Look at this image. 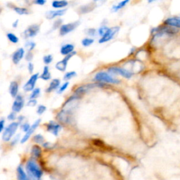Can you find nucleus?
Listing matches in <instances>:
<instances>
[{
	"label": "nucleus",
	"mask_w": 180,
	"mask_h": 180,
	"mask_svg": "<svg viewBox=\"0 0 180 180\" xmlns=\"http://www.w3.org/2000/svg\"><path fill=\"white\" fill-rule=\"evenodd\" d=\"M94 80L97 82H105V83L108 84H118L120 83V80H119L118 79H116L113 78L107 73L106 72H99L95 75Z\"/></svg>",
	"instance_id": "f257e3e1"
},
{
	"label": "nucleus",
	"mask_w": 180,
	"mask_h": 180,
	"mask_svg": "<svg viewBox=\"0 0 180 180\" xmlns=\"http://www.w3.org/2000/svg\"><path fill=\"white\" fill-rule=\"evenodd\" d=\"M26 170H27L28 175L33 179H40L43 175L41 169L35 162L32 161H29L26 164Z\"/></svg>",
	"instance_id": "f03ea898"
},
{
	"label": "nucleus",
	"mask_w": 180,
	"mask_h": 180,
	"mask_svg": "<svg viewBox=\"0 0 180 180\" xmlns=\"http://www.w3.org/2000/svg\"><path fill=\"white\" fill-rule=\"evenodd\" d=\"M178 30L177 28L172 27L170 25H161L158 28H153L151 31V33L154 35L162 36L163 35H173V34L177 33Z\"/></svg>",
	"instance_id": "7ed1b4c3"
},
{
	"label": "nucleus",
	"mask_w": 180,
	"mask_h": 180,
	"mask_svg": "<svg viewBox=\"0 0 180 180\" xmlns=\"http://www.w3.org/2000/svg\"><path fill=\"white\" fill-rule=\"evenodd\" d=\"M19 123L17 122H13L11 123V124L6 128L4 132L3 133V140L4 141H9L10 139H11V137L13 136V134H15L18 128H19Z\"/></svg>",
	"instance_id": "20e7f679"
},
{
	"label": "nucleus",
	"mask_w": 180,
	"mask_h": 180,
	"mask_svg": "<svg viewBox=\"0 0 180 180\" xmlns=\"http://www.w3.org/2000/svg\"><path fill=\"white\" fill-rule=\"evenodd\" d=\"M119 30H120V27H118V26L108 28V29L106 30V32L104 34V35L102 36V38L99 40V42L100 44H103L105 43V42L110 41V40L114 38L115 35L118 33Z\"/></svg>",
	"instance_id": "39448f33"
},
{
	"label": "nucleus",
	"mask_w": 180,
	"mask_h": 180,
	"mask_svg": "<svg viewBox=\"0 0 180 180\" xmlns=\"http://www.w3.org/2000/svg\"><path fill=\"white\" fill-rule=\"evenodd\" d=\"M57 120L63 124H70L72 122V113L70 110H62L57 114Z\"/></svg>",
	"instance_id": "423d86ee"
},
{
	"label": "nucleus",
	"mask_w": 180,
	"mask_h": 180,
	"mask_svg": "<svg viewBox=\"0 0 180 180\" xmlns=\"http://www.w3.org/2000/svg\"><path fill=\"white\" fill-rule=\"evenodd\" d=\"M108 71L112 74L120 75L127 79H130L133 75L132 72L129 70L119 67H111L108 69Z\"/></svg>",
	"instance_id": "0eeeda50"
},
{
	"label": "nucleus",
	"mask_w": 180,
	"mask_h": 180,
	"mask_svg": "<svg viewBox=\"0 0 180 180\" xmlns=\"http://www.w3.org/2000/svg\"><path fill=\"white\" fill-rule=\"evenodd\" d=\"M80 25V22L76 21L73 23H70L68 24H64L60 27V35L61 36L66 35L67 34L70 33L72 31L78 28V26Z\"/></svg>",
	"instance_id": "6e6552de"
},
{
	"label": "nucleus",
	"mask_w": 180,
	"mask_h": 180,
	"mask_svg": "<svg viewBox=\"0 0 180 180\" xmlns=\"http://www.w3.org/2000/svg\"><path fill=\"white\" fill-rule=\"evenodd\" d=\"M77 53L75 52H72V53H70L69 54H68V55H66L65 56V58L63 59L60 60V61H58L57 63L56 64V68L57 70H59V71L61 72H64L65 70H66V67H67V65L69 61V60L71 58L72 56L75 55Z\"/></svg>",
	"instance_id": "1a4fd4ad"
},
{
	"label": "nucleus",
	"mask_w": 180,
	"mask_h": 180,
	"mask_svg": "<svg viewBox=\"0 0 180 180\" xmlns=\"http://www.w3.org/2000/svg\"><path fill=\"white\" fill-rule=\"evenodd\" d=\"M40 27L39 25L35 24V25H31L29 26L27 29L23 32V35L25 38L34 37L37 35L38 32H40Z\"/></svg>",
	"instance_id": "9d476101"
},
{
	"label": "nucleus",
	"mask_w": 180,
	"mask_h": 180,
	"mask_svg": "<svg viewBox=\"0 0 180 180\" xmlns=\"http://www.w3.org/2000/svg\"><path fill=\"white\" fill-rule=\"evenodd\" d=\"M38 77H39V75L37 73L32 75L30 77L29 80H28L25 83V85L23 86V90H25V92H30V91H32L34 90L36 82H37V81Z\"/></svg>",
	"instance_id": "9b49d317"
},
{
	"label": "nucleus",
	"mask_w": 180,
	"mask_h": 180,
	"mask_svg": "<svg viewBox=\"0 0 180 180\" xmlns=\"http://www.w3.org/2000/svg\"><path fill=\"white\" fill-rule=\"evenodd\" d=\"M24 106V99L21 95H17L16 96L15 101H14L13 106H12V110L15 113L20 112L23 108Z\"/></svg>",
	"instance_id": "f8f14e48"
},
{
	"label": "nucleus",
	"mask_w": 180,
	"mask_h": 180,
	"mask_svg": "<svg viewBox=\"0 0 180 180\" xmlns=\"http://www.w3.org/2000/svg\"><path fill=\"white\" fill-rule=\"evenodd\" d=\"M40 122H41V120H40V119H39V120H36L35 122L33 123V125H32V126H30V129H28L27 132H25V134L24 135V137H23V139H22V140L21 141V142L22 143L26 142V141H27L28 140V139L30 138V136H31V134L34 132H35V130L36 129V128H37V127L38 126H39Z\"/></svg>",
	"instance_id": "ddd939ff"
},
{
	"label": "nucleus",
	"mask_w": 180,
	"mask_h": 180,
	"mask_svg": "<svg viewBox=\"0 0 180 180\" xmlns=\"http://www.w3.org/2000/svg\"><path fill=\"white\" fill-rule=\"evenodd\" d=\"M46 129H47V131H49V132L52 133L55 136H57L58 132L61 129V126L58 123L54 122V121H51L46 125Z\"/></svg>",
	"instance_id": "4468645a"
},
{
	"label": "nucleus",
	"mask_w": 180,
	"mask_h": 180,
	"mask_svg": "<svg viewBox=\"0 0 180 180\" xmlns=\"http://www.w3.org/2000/svg\"><path fill=\"white\" fill-rule=\"evenodd\" d=\"M94 86H95L94 84H86V85L79 87H78L75 90L74 95H75V96L79 97V98H80L82 95L85 94L88 90H90V89L93 88Z\"/></svg>",
	"instance_id": "2eb2a0df"
},
{
	"label": "nucleus",
	"mask_w": 180,
	"mask_h": 180,
	"mask_svg": "<svg viewBox=\"0 0 180 180\" xmlns=\"http://www.w3.org/2000/svg\"><path fill=\"white\" fill-rule=\"evenodd\" d=\"M25 54V51L23 48H19L14 52L13 56H12V60H13L14 64H18L21 61Z\"/></svg>",
	"instance_id": "dca6fc26"
},
{
	"label": "nucleus",
	"mask_w": 180,
	"mask_h": 180,
	"mask_svg": "<svg viewBox=\"0 0 180 180\" xmlns=\"http://www.w3.org/2000/svg\"><path fill=\"white\" fill-rule=\"evenodd\" d=\"M67 9H59V10H54V11H49L46 13V17L48 19H53L56 17L58 16H62L66 13Z\"/></svg>",
	"instance_id": "f3484780"
},
{
	"label": "nucleus",
	"mask_w": 180,
	"mask_h": 180,
	"mask_svg": "<svg viewBox=\"0 0 180 180\" xmlns=\"http://www.w3.org/2000/svg\"><path fill=\"white\" fill-rule=\"evenodd\" d=\"M164 24L177 28H180V19L179 18H168L164 21Z\"/></svg>",
	"instance_id": "a211bd4d"
},
{
	"label": "nucleus",
	"mask_w": 180,
	"mask_h": 180,
	"mask_svg": "<svg viewBox=\"0 0 180 180\" xmlns=\"http://www.w3.org/2000/svg\"><path fill=\"white\" fill-rule=\"evenodd\" d=\"M74 49H75V46L73 44H66L60 48V52L62 55L66 56L68 55V54L72 53V52L74 51Z\"/></svg>",
	"instance_id": "6ab92c4d"
},
{
	"label": "nucleus",
	"mask_w": 180,
	"mask_h": 180,
	"mask_svg": "<svg viewBox=\"0 0 180 180\" xmlns=\"http://www.w3.org/2000/svg\"><path fill=\"white\" fill-rule=\"evenodd\" d=\"M52 5L54 9H62L67 7L68 2L66 0H55L52 2Z\"/></svg>",
	"instance_id": "aec40b11"
},
{
	"label": "nucleus",
	"mask_w": 180,
	"mask_h": 180,
	"mask_svg": "<svg viewBox=\"0 0 180 180\" xmlns=\"http://www.w3.org/2000/svg\"><path fill=\"white\" fill-rule=\"evenodd\" d=\"M18 92H19V84L15 81L11 82L9 87V92L12 97H16L17 96Z\"/></svg>",
	"instance_id": "412c9836"
},
{
	"label": "nucleus",
	"mask_w": 180,
	"mask_h": 180,
	"mask_svg": "<svg viewBox=\"0 0 180 180\" xmlns=\"http://www.w3.org/2000/svg\"><path fill=\"white\" fill-rule=\"evenodd\" d=\"M60 80H58V79H54L52 81L51 83L49 84V86L46 90V92H53L54 90H56V89L58 88V87L60 86Z\"/></svg>",
	"instance_id": "4be33fe9"
},
{
	"label": "nucleus",
	"mask_w": 180,
	"mask_h": 180,
	"mask_svg": "<svg viewBox=\"0 0 180 180\" xmlns=\"http://www.w3.org/2000/svg\"><path fill=\"white\" fill-rule=\"evenodd\" d=\"M95 7H96V5L94 4H89L84 5L80 8V12L81 13H89V12L93 11Z\"/></svg>",
	"instance_id": "5701e85b"
},
{
	"label": "nucleus",
	"mask_w": 180,
	"mask_h": 180,
	"mask_svg": "<svg viewBox=\"0 0 180 180\" xmlns=\"http://www.w3.org/2000/svg\"><path fill=\"white\" fill-rule=\"evenodd\" d=\"M31 154L32 156L35 158H38L40 157V155L42 154V149L39 146L35 145L32 147L31 149Z\"/></svg>",
	"instance_id": "b1692460"
},
{
	"label": "nucleus",
	"mask_w": 180,
	"mask_h": 180,
	"mask_svg": "<svg viewBox=\"0 0 180 180\" xmlns=\"http://www.w3.org/2000/svg\"><path fill=\"white\" fill-rule=\"evenodd\" d=\"M129 2V0H122V1L119 2L118 4L113 6L112 7V11L113 12L118 11L119 10L122 9V8H124Z\"/></svg>",
	"instance_id": "393cba45"
},
{
	"label": "nucleus",
	"mask_w": 180,
	"mask_h": 180,
	"mask_svg": "<svg viewBox=\"0 0 180 180\" xmlns=\"http://www.w3.org/2000/svg\"><path fill=\"white\" fill-rule=\"evenodd\" d=\"M40 78L42 79L43 80H49L51 79V74H50L48 66H45L44 68L43 72H42L41 76H40Z\"/></svg>",
	"instance_id": "a878e982"
},
{
	"label": "nucleus",
	"mask_w": 180,
	"mask_h": 180,
	"mask_svg": "<svg viewBox=\"0 0 180 180\" xmlns=\"http://www.w3.org/2000/svg\"><path fill=\"white\" fill-rule=\"evenodd\" d=\"M17 174H18V179L19 180H27L28 177L26 174L23 170V167L21 166H19L17 168Z\"/></svg>",
	"instance_id": "bb28decb"
},
{
	"label": "nucleus",
	"mask_w": 180,
	"mask_h": 180,
	"mask_svg": "<svg viewBox=\"0 0 180 180\" xmlns=\"http://www.w3.org/2000/svg\"><path fill=\"white\" fill-rule=\"evenodd\" d=\"M13 10L16 13L19 15H28L29 13V11H28L25 8H21V7H14Z\"/></svg>",
	"instance_id": "cd10ccee"
},
{
	"label": "nucleus",
	"mask_w": 180,
	"mask_h": 180,
	"mask_svg": "<svg viewBox=\"0 0 180 180\" xmlns=\"http://www.w3.org/2000/svg\"><path fill=\"white\" fill-rule=\"evenodd\" d=\"M7 37H8V39H9V41L11 42L12 43L16 44V43H18V42H19V37H18L17 36H16L15 35H14L13 33H8L7 34Z\"/></svg>",
	"instance_id": "c85d7f7f"
},
{
	"label": "nucleus",
	"mask_w": 180,
	"mask_h": 180,
	"mask_svg": "<svg viewBox=\"0 0 180 180\" xmlns=\"http://www.w3.org/2000/svg\"><path fill=\"white\" fill-rule=\"evenodd\" d=\"M94 42V40L92 39V38H84L82 40V44L84 46H90V45H92V44Z\"/></svg>",
	"instance_id": "c756f323"
},
{
	"label": "nucleus",
	"mask_w": 180,
	"mask_h": 180,
	"mask_svg": "<svg viewBox=\"0 0 180 180\" xmlns=\"http://www.w3.org/2000/svg\"><path fill=\"white\" fill-rule=\"evenodd\" d=\"M76 75H77L76 72H75V71L68 72L64 75L63 79L65 80H70V79L75 78Z\"/></svg>",
	"instance_id": "7c9ffc66"
},
{
	"label": "nucleus",
	"mask_w": 180,
	"mask_h": 180,
	"mask_svg": "<svg viewBox=\"0 0 180 180\" xmlns=\"http://www.w3.org/2000/svg\"><path fill=\"white\" fill-rule=\"evenodd\" d=\"M40 89L36 88L35 90H32V92L31 93V94H30V99H35L36 98H37V97L40 96Z\"/></svg>",
	"instance_id": "2f4dec72"
},
{
	"label": "nucleus",
	"mask_w": 180,
	"mask_h": 180,
	"mask_svg": "<svg viewBox=\"0 0 180 180\" xmlns=\"http://www.w3.org/2000/svg\"><path fill=\"white\" fill-rule=\"evenodd\" d=\"M33 140L37 143H43L44 142V138L41 134H36L33 137Z\"/></svg>",
	"instance_id": "473e14b6"
},
{
	"label": "nucleus",
	"mask_w": 180,
	"mask_h": 180,
	"mask_svg": "<svg viewBox=\"0 0 180 180\" xmlns=\"http://www.w3.org/2000/svg\"><path fill=\"white\" fill-rule=\"evenodd\" d=\"M52 60H53V56L52 55H46L44 56L43 58V61L45 64H49L51 63L52 62Z\"/></svg>",
	"instance_id": "72a5a7b5"
},
{
	"label": "nucleus",
	"mask_w": 180,
	"mask_h": 180,
	"mask_svg": "<svg viewBox=\"0 0 180 180\" xmlns=\"http://www.w3.org/2000/svg\"><path fill=\"white\" fill-rule=\"evenodd\" d=\"M92 143L94 146H99V147H104V143L103 142L102 140H100V139H94V140H92Z\"/></svg>",
	"instance_id": "f704fd0d"
},
{
	"label": "nucleus",
	"mask_w": 180,
	"mask_h": 180,
	"mask_svg": "<svg viewBox=\"0 0 180 180\" xmlns=\"http://www.w3.org/2000/svg\"><path fill=\"white\" fill-rule=\"evenodd\" d=\"M46 110V108L45 106H43V105H40L38 106V108L37 109V113L38 115H42L44 113V111Z\"/></svg>",
	"instance_id": "c9c22d12"
},
{
	"label": "nucleus",
	"mask_w": 180,
	"mask_h": 180,
	"mask_svg": "<svg viewBox=\"0 0 180 180\" xmlns=\"http://www.w3.org/2000/svg\"><path fill=\"white\" fill-rule=\"evenodd\" d=\"M68 84H69V82H65L64 84H63L62 86L60 87L59 88V90H58V94H61L62 92H63L64 91L68 88Z\"/></svg>",
	"instance_id": "e433bc0d"
},
{
	"label": "nucleus",
	"mask_w": 180,
	"mask_h": 180,
	"mask_svg": "<svg viewBox=\"0 0 180 180\" xmlns=\"http://www.w3.org/2000/svg\"><path fill=\"white\" fill-rule=\"evenodd\" d=\"M108 29V28L107 27L106 25H103V26H102V27H101L99 29V30H98V33H99V35H101V36H102V35H104V34L105 33V32H106V30Z\"/></svg>",
	"instance_id": "4c0bfd02"
},
{
	"label": "nucleus",
	"mask_w": 180,
	"mask_h": 180,
	"mask_svg": "<svg viewBox=\"0 0 180 180\" xmlns=\"http://www.w3.org/2000/svg\"><path fill=\"white\" fill-rule=\"evenodd\" d=\"M35 43H34V42H29L26 44V47L28 48V51L30 52L32 51V50L35 48Z\"/></svg>",
	"instance_id": "58836bf2"
},
{
	"label": "nucleus",
	"mask_w": 180,
	"mask_h": 180,
	"mask_svg": "<svg viewBox=\"0 0 180 180\" xmlns=\"http://www.w3.org/2000/svg\"><path fill=\"white\" fill-rule=\"evenodd\" d=\"M87 35L91 36V37H94V36L96 35V30L94 29V28H90V29L87 30Z\"/></svg>",
	"instance_id": "ea45409f"
},
{
	"label": "nucleus",
	"mask_w": 180,
	"mask_h": 180,
	"mask_svg": "<svg viewBox=\"0 0 180 180\" xmlns=\"http://www.w3.org/2000/svg\"><path fill=\"white\" fill-rule=\"evenodd\" d=\"M43 146H44V148H45V149H51L54 148V145L53 144V143H52L50 142H45V143H43Z\"/></svg>",
	"instance_id": "a19ab883"
},
{
	"label": "nucleus",
	"mask_w": 180,
	"mask_h": 180,
	"mask_svg": "<svg viewBox=\"0 0 180 180\" xmlns=\"http://www.w3.org/2000/svg\"><path fill=\"white\" fill-rule=\"evenodd\" d=\"M36 104H37V101H36L35 99H30V100L28 103V106H31V107L35 106Z\"/></svg>",
	"instance_id": "79ce46f5"
},
{
	"label": "nucleus",
	"mask_w": 180,
	"mask_h": 180,
	"mask_svg": "<svg viewBox=\"0 0 180 180\" xmlns=\"http://www.w3.org/2000/svg\"><path fill=\"white\" fill-rule=\"evenodd\" d=\"M34 4L37 5H44L46 2V0H34Z\"/></svg>",
	"instance_id": "37998d69"
},
{
	"label": "nucleus",
	"mask_w": 180,
	"mask_h": 180,
	"mask_svg": "<svg viewBox=\"0 0 180 180\" xmlns=\"http://www.w3.org/2000/svg\"><path fill=\"white\" fill-rule=\"evenodd\" d=\"M30 126L29 124H28V123H25V124H23V125H22V130H23V132H26L28 129H30Z\"/></svg>",
	"instance_id": "c03bdc74"
},
{
	"label": "nucleus",
	"mask_w": 180,
	"mask_h": 180,
	"mask_svg": "<svg viewBox=\"0 0 180 180\" xmlns=\"http://www.w3.org/2000/svg\"><path fill=\"white\" fill-rule=\"evenodd\" d=\"M8 119H9V120H13L14 119H16V113L14 111L10 113L9 116H8Z\"/></svg>",
	"instance_id": "a18cd8bd"
},
{
	"label": "nucleus",
	"mask_w": 180,
	"mask_h": 180,
	"mask_svg": "<svg viewBox=\"0 0 180 180\" xmlns=\"http://www.w3.org/2000/svg\"><path fill=\"white\" fill-rule=\"evenodd\" d=\"M28 71H29L30 73H32V72H33V70H34V65L32 64V63H28Z\"/></svg>",
	"instance_id": "49530a36"
},
{
	"label": "nucleus",
	"mask_w": 180,
	"mask_h": 180,
	"mask_svg": "<svg viewBox=\"0 0 180 180\" xmlns=\"http://www.w3.org/2000/svg\"><path fill=\"white\" fill-rule=\"evenodd\" d=\"M62 21L60 19H58V21H56L55 23H54V29H56V28H57L58 26H59L60 25V23H61Z\"/></svg>",
	"instance_id": "de8ad7c7"
},
{
	"label": "nucleus",
	"mask_w": 180,
	"mask_h": 180,
	"mask_svg": "<svg viewBox=\"0 0 180 180\" xmlns=\"http://www.w3.org/2000/svg\"><path fill=\"white\" fill-rule=\"evenodd\" d=\"M32 58V54L29 51V52L27 54V55H26V60H28V61H30V60H31Z\"/></svg>",
	"instance_id": "09e8293b"
},
{
	"label": "nucleus",
	"mask_w": 180,
	"mask_h": 180,
	"mask_svg": "<svg viewBox=\"0 0 180 180\" xmlns=\"http://www.w3.org/2000/svg\"><path fill=\"white\" fill-rule=\"evenodd\" d=\"M4 127V120H0V132H1V131L3 130Z\"/></svg>",
	"instance_id": "8fccbe9b"
},
{
	"label": "nucleus",
	"mask_w": 180,
	"mask_h": 180,
	"mask_svg": "<svg viewBox=\"0 0 180 180\" xmlns=\"http://www.w3.org/2000/svg\"><path fill=\"white\" fill-rule=\"evenodd\" d=\"M18 22H19V21H18V20H17V21H16L15 22H14V23L13 24V26L14 28H16L18 26Z\"/></svg>",
	"instance_id": "3c124183"
},
{
	"label": "nucleus",
	"mask_w": 180,
	"mask_h": 180,
	"mask_svg": "<svg viewBox=\"0 0 180 180\" xmlns=\"http://www.w3.org/2000/svg\"><path fill=\"white\" fill-rule=\"evenodd\" d=\"M155 1H156V0H148V2L149 3H153V2H154Z\"/></svg>",
	"instance_id": "603ef678"
},
{
	"label": "nucleus",
	"mask_w": 180,
	"mask_h": 180,
	"mask_svg": "<svg viewBox=\"0 0 180 180\" xmlns=\"http://www.w3.org/2000/svg\"><path fill=\"white\" fill-rule=\"evenodd\" d=\"M94 1H99V0H94Z\"/></svg>",
	"instance_id": "864d4df0"
}]
</instances>
